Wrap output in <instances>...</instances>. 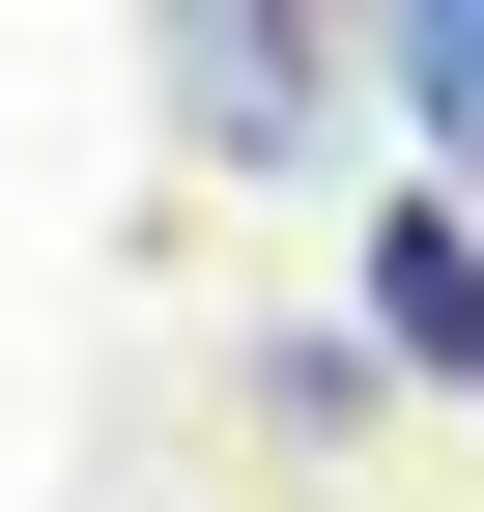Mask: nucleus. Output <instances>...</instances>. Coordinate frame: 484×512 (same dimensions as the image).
I'll list each match as a JSON object with an SVG mask.
<instances>
[{
    "instance_id": "nucleus-1",
    "label": "nucleus",
    "mask_w": 484,
    "mask_h": 512,
    "mask_svg": "<svg viewBox=\"0 0 484 512\" xmlns=\"http://www.w3.org/2000/svg\"><path fill=\"white\" fill-rule=\"evenodd\" d=\"M314 86H342V0H171V114H200L228 171L314 143Z\"/></svg>"
},
{
    "instance_id": "nucleus-2",
    "label": "nucleus",
    "mask_w": 484,
    "mask_h": 512,
    "mask_svg": "<svg viewBox=\"0 0 484 512\" xmlns=\"http://www.w3.org/2000/svg\"><path fill=\"white\" fill-rule=\"evenodd\" d=\"M371 342L484 399V228H456V200H371Z\"/></svg>"
},
{
    "instance_id": "nucleus-3",
    "label": "nucleus",
    "mask_w": 484,
    "mask_h": 512,
    "mask_svg": "<svg viewBox=\"0 0 484 512\" xmlns=\"http://www.w3.org/2000/svg\"><path fill=\"white\" fill-rule=\"evenodd\" d=\"M399 86H428V114H484V0H399Z\"/></svg>"
}]
</instances>
